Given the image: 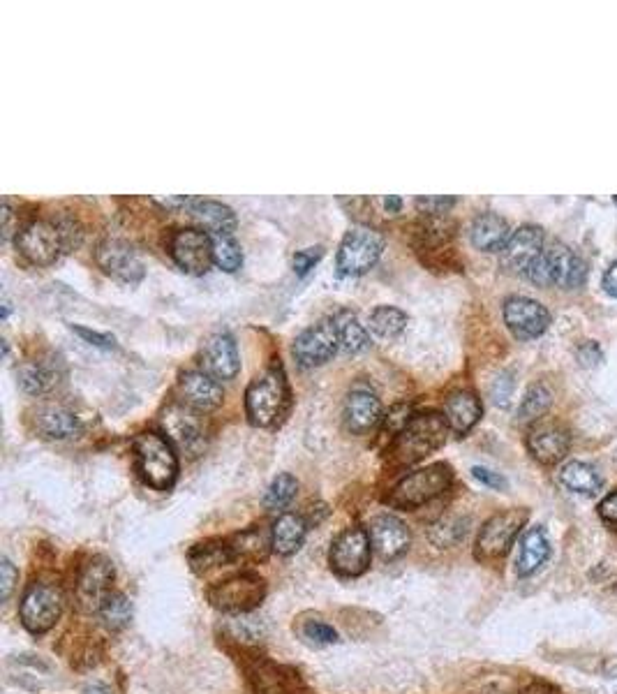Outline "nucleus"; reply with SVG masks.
Masks as SVG:
<instances>
[{
    "label": "nucleus",
    "instance_id": "nucleus-1",
    "mask_svg": "<svg viewBox=\"0 0 617 694\" xmlns=\"http://www.w3.org/2000/svg\"><path fill=\"white\" fill-rule=\"evenodd\" d=\"M449 424L440 412H419L410 419L403 431L393 438L389 447V459L396 465H412L426 459L428 454L444 447L449 438Z\"/></svg>",
    "mask_w": 617,
    "mask_h": 694
},
{
    "label": "nucleus",
    "instance_id": "nucleus-2",
    "mask_svg": "<svg viewBox=\"0 0 617 694\" xmlns=\"http://www.w3.org/2000/svg\"><path fill=\"white\" fill-rule=\"evenodd\" d=\"M289 405V387L280 364L264 368L245 389V412L252 426H275Z\"/></svg>",
    "mask_w": 617,
    "mask_h": 694
},
{
    "label": "nucleus",
    "instance_id": "nucleus-3",
    "mask_svg": "<svg viewBox=\"0 0 617 694\" xmlns=\"http://www.w3.org/2000/svg\"><path fill=\"white\" fill-rule=\"evenodd\" d=\"M132 449H135L137 468L144 482L153 486L155 491L172 489L178 475V459L172 440L158 431H144L132 442Z\"/></svg>",
    "mask_w": 617,
    "mask_h": 694
},
{
    "label": "nucleus",
    "instance_id": "nucleus-4",
    "mask_svg": "<svg viewBox=\"0 0 617 694\" xmlns=\"http://www.w3.org/2000/svg\"><path fill=\"white\" fill-rule=\"evenodd\" d=\"M451 482H453L451 465L446 463L426 465V468L414 470L407 477L400 479V482L391 489L386 502L398 509H416L426 505V502L430 500H435L437 496H442L444 491H449Z\"/></svg>",
    "mask_w": 617,
    "mask_h": 694
},
{
    "label": "nucleus",
    "instance_id": "nucleus-5",
    "mask_svg": "<svg viewBox=\"0 0 617 694\" xmlns=\"http://www.w3.org/2000/svg\"><path fill=\"white\" fill-rule=\"evenodd\" d=\"M587 267L581 255H576L574 250L564 243H550V246L537 257V262L532 264V269L527 271V278L534 285L548 287L557 285L564 290H574L585 283Z\"/></svg>",
    "mask_w": 617,
    "mask_h": 694
},
{
    "label": "nucleus",
    "instance_id": "nucleus-6",
    "mask_svg": "<svg viewBox=\"0 0 617 694\" xmlns=\"http://www.w3.org/2000/svg\"><path fill=\"white\" fill-rule=\"evenodd\" d=\"M384 253V236L368 225H356L345 234L338 248L336 269L338 276L356 278L375 267Z\"/></svg>",
    "mask_w": 617,
    "mask_h": 694
},
{
    "label": "nucleus",
    "instance_id": "nucleus-7",
    "mask_svg": "<svg viewBox=\"0 0 617 694\" xmlns=\"http://www.w3.org/2000/svg\"><path fill=\"white\" fill-rule=\"evenodd\" d=\"M14 243H17L19 255L35 267H49L65 253L63 234L58 230L56 220H31L17 230Z\"/></svg>",
    "mask_w": 617,
    "mask_h": 694
},
{
    "label": "nucleus",
    "instance_id": "nucleus-8",
    "mask_svg": "<svg viewBox=\"0 0 617 694\" xmlns=\"http://www.w3.org/2000/svg\"><path fill=\"white\" fill-rule=\"evenodd\" d=\"M266 595V581L257 574H236L208 590V602L225 614H245L259 607Z\"/></svg>",
    "mask_w": 617,
    "mask_h": 694
},
{
    "label": "nucleus",
    "instance_id": "nucleus-9",
    "mask_svg": "<svg viewBox=\"0 0 617 694\" xmlns=\"http://www.w3.org/2000/svg\"><path fill=\"white\" fill-rule=\"evenodd\" d=\"M63 611V595L58 586L47 581H37L28 586L24 593V600H21L19 614L21 623L28 632L42 634L51 630L56 625V620L61 618Z\"/></svg>",
    "mask_w": 617,
    "mask_h": 694
},
{
    "label": "nucleus",
    "instance_id": "nucleus-10",
    "mask_svg": "<svg viewBox=\"0 0 617 694\" xmlns=\"http://www.w3.org/2000/svg\"><path fill=\"white\" fill-rule=\"evenodd\" d=\"M527 509H507V512H497L483 523L481 533L477 537V558L479 560H497L507 556L511 544L523 530L527 521Z\"/></svg>",
    "mask_w": 617,
    "mask_h": 694
},
{
    "label": "nucleus",
    "instance_id": "nucleus-11",
    "mask_svg": "<svg viewBox=\"0 0 617 694\" xmlns=\"http://www.w3.org/2000/svg\"><path fill=\"white\" fill-rule=\"evenodd\" d=\"M172 260L190 276H204L213 264V239L211 234L197 227L176 230L167 241Z\"/></svg>",
    "mask_w": 617,
    "mask_h": 694
},
{
    "label": "nucleus",
    "instance_id": "nucleus-12",
    "mask_svg": "<svg viewBox=\"0 0 617 694\" xmlns=\"http://www.w3.org/2000/svg\"><path fill=\"white\" fill-rule=\"evenodd\" d=\"M338 350H340V341H338L336 324H333V317L319 320L306 331H301V334L296 336L294 347H292L296 364H299L301 368L322 366L326 364V361L336 357Z\"/></svg>",
    "mask_w": 617,
    "mask_h": 694
},
{
    "label": "nucleus",
    "instance_id": "nucleus-13",
    "mask_svg": "<svg viewBox=\"0 0 617 694\" xmlns=\"http://www.w3.org/2000/svg\"><path fill=\"white\" fill-rule=\"evenodd\" d=\"M373 540L366 528H347L331 546V567L343 577H359L368 570Z\"/></svg>",
    "mask_w": 617,
    "mask_h": 694
},
{
    "label": "nucleus",
    "instance_id": "nucleus-14",
    "mask_svg": "<svg viewBox=\"0 0 617 694\" xmlns=\"http://www.w3.org/2000/svg\"><path fill=\"white\" fill-rule=\"evenodd\" d=\"M95 262L107 276L121 280V283L135 285L144 278V262L137 250L123 239H104L95 250Z\"/></svg>",
    "mask_w": 617,
    "mask_h": 694
},
{
    "label": "nucleus",
    "instance_id": "nucleus-15",
    "mask_svg": "<svg viewBox=\"0 0 617 694\" xmlns=\"http://www.w3.org/2000/svg\"><path fill=\"white\" fill-rule=\"evenodd\" d=\"M504 322L520 341H532L548 329L550 313L530 297H509L504 301Z\"/></svg>",
    "mask_w": 617,
    "mask_h": 694
},
{
    "label": "nucleus",
    "instance_id": "nucleus-16",
    "mask_svg": "<svg viewBox=\"0 0 617 694\" xmlns=\"http://www.w3.org/2000/svg\"><path fill=\"white\" fill-rule=\"evenodd\" d=\"M544 253V230L537 225H523L511 234L507 246L502 248V269L509 273H525L532 269L537 257Z\"/></svg>",
    "mask_w": 617,
    "mask_h": 694
},
{
    "label": "nucleus",
    "instance_id": "nucleus-17",
    "mask_svg": "<svg viewBox=\"0 0 617 694\" xmlns=\"http://www.w3.org/2000/svg\"><path fill=\"white\" fill-rule=\"evenodd\" d=\"M571 435L567 428L548 419H539L527 433V449L534 456V461L544 465L560 463L569 454Z\"/></svg>",
    "mask_w": 617,
    "mask_h": 694
},
{
    "label": "nucleus",
    "instance_id": "nucleus-18",
    "mask_svg": "<svg viewBox=\"0 0 617 694\" xmlns=\"http://www.w3.org/2000/svg\"><path fill=\"white\" fill-rule=\"evenodd\" d=\"M111 581H114V563L109 558L98 556L84 565L77 581V600L86 611H100L104 600L111 595Z\"/></svg>",
    "mask_w": 617,
    "mask_h": 694
},
{
    "label": "nucleus",
    "instance_id": "nucleus-19",
    "mask_svg": "<svg viewBox=\"0 0 617 694\" xmlns=\"http://www.w3.org/2000/svg\"><path fill=\"white\" fill-rule=\"evenodd\" d=\"M31 415H33L31 422L37 435H42V438L47 440H70L81 431L77 412L65 403H58V401L40 403Z\"/></svg>",
    "mask_w": 617,
    "mask_h": 694
},
{
    "label": "nucleus",
    "instance_id": "nucleus-20",
    "mask_svg": "<svg viewBox=\"0 0 617 694\" xmlns=\"http://www.w3.org/2000/svg\"><path fill=\"white\" fill-rule=\"evenodd\" d=\"M202 366L215 380H234L241 371L239 347L229 334L208 336L202 345Z\"/></svg>",
    "mask_w": 617,
    "mask_h": 694
},
{
    "label": "nucleus",
    "instance_id": "nucleus-21",
    "mask_svg": "<svg viewBox=\"0 0 617 694\" xmlns=\"http://www.w3.org/2000/svg\"><path fill=\"white\" fill-rule=\"evenodd\" d=\"M382 422V403L366 385H356L345 401V424L352 433L363 435Z\"/></svg>",
    "mask_w": 617,
    "mask_h": 694
},
{
    "label": "nucleus",
    "instance_id": "nucleus-22",
    "mask_svg": "<svg viewBox=\"0 0 617 694\" xmlns=\"http://www.w3.org/2000/svg\"><path fill=\"white\" fill-rule=\"evenodd\" d=\"M248 678L259 694H308L299 681V674L269 660L252 662L248 667Z\"/></svg>",
    "mask_w": 617,
    "mask_h": 694
},
{
    "label": "nucleus",
    "instance_id": "nucleus-23",
    "mask_svg": "<svg viewBox=\"0 0 617 694\" xmlns=\"http://www.w3.org/2000/svg\"><path fill=\"white\" fill-rule=\"evenodd\" d=\"M65 375L63 361L54 357V354H47V357H37L28 359L19 366L17 378L19 387L31 396H42L47 391L54 389L61 378Z\"/></svg>",
    "mask_w": 617,
    "mask_h": 694
},
{
    "label": "nucleus",
    "instance_id": "nucleus-24",
    "mask_svg": "<svg viewBox=\"0 0 617 694\" xmlns=\"http://www.w3.org/2000/svg\"><path fill=\"white\" fill-rule=\"evenodd\" d=\"M178 391H181L185 405L197 412H211L218 408L222 398H225V391H222L220 382L206 371L183 373L181 380H178Z\"/></svg>",
    "mask_w": 617,
    "mask_h": 694
},
{
    "label": "nucleus",
    "instance_id": "nucleus-25",
    "mask_svg": "<svg viewBox=\"0 0 617 694\" xmlns=\"http://www.w3.org/2000/svg\"><path fill=\"white\" fill-rule=\"evenodd\" d=\"M370 540L384 560H393L410 549V530L396 516L382 514L370 523Z\"/></svg>",
    "mask_w": 617,
    "mask_h": 694
},
{
    "label": "nucleus",
    "instance_id": "nucleus-26",
    "mask_svg": "<svg viewBox=\"0 0 617 694\" xmlns=\"http://www.w3.org/2000/svg\"><path fill=\"white\" fill-rule=\"evenodd\" d=\"M481 412H483V408H481L479 396L474 394V391H467V389L453 391V394L446 398V403H444V419H446V424H449L451 433H456V435L470 433L481 419Z\"/></svg>",
    "mask_w": 617,
    "mask_h": 694
},
{
    "label": "nucleus",
    "instance_id": "nucleus-27",
    "mask_svg": "<svg viewBox=\"0 0 617 694\" xmlns=\"http://www.w3.org/2000/svg\"><path fill=\"white\" fill-rule=\"evenodd\" d=\"M470 239L472 246L483 250V253H497L511 239L509 223L497 213H479L470 227Z\"/></svg>",
    "mask_w": 617,
    "mask_h": 694
},
{
    "label": "nucleus",
    "instance_id": "nucleus-28",
    "mask_svg": "<svg viewBox=\"0 0 617 694\" xmlns=\"http://www.w3.org/2000/svg\"><path fill=\"white\" fill-rule=\"evenodd\" d=\"M190 213L197 223L204 225V230L211 232V236H232L236 230V213L227 204L215 202V199H197Z\"/></svg>",
    "mask_w": 617,
    "mask_h": 694
},
{
    "label": "nucleus",
    "instance_id": "nucleus-29",
    "mask_svg": "<svg viewBox=\"0 0 617 694\" xmlns=\"http://www.w3.org/2000/svg\"><path fill=\"white\" fill-rule=\"evenodd\" d=\"M548 558H550V540L546 530L541 526L527 530L523 540H520L518 563H516L520 577H530V574L537 572Z\"/></svg>",
    "mask_w": 617,
    "mask_h": 694
},
{
    "label": "nucleus",
    "instance_id": "nucleus-30",
    "mask_svg": "<svg viewBox=\"0 0 617 694\" xmlns=\"http://www.w3.org/2000/svg\"><path fill=\"white\" fill-rule=\"evenodd\" d=\"M308 523L299 514H282L278 521L273 523L271 535H273V551L280 556H292L301 549L303 540H306Z\"/></svg>",
    "mask_w": 617,
    "mask_h": 694
},
{
    "label": "nucleus",
    "instance_id": "nucleus-31",
    "mask_svg": "<svg viewBox=\"0 0 617 694\" xmlns=\"http://www.w3.org/2000/svg\"><path fill=\"white\" fill-rule=\"evenodd\" d=\"M333 324H336V331H338L340 350L347 354H359L363 350H368L370 334L352 310L349 308L338 310V313L333 315Z\"/></svg>",
    "mask_w": 617,
    "mask_h": 694
},
{
    "label": "nucleus",
    "instance_id": "nucleus-32",
    "mask_svg": "<svg viewBox=\"0 0 617 694\" xmlns=\"http://www.w3.org/2000/svg\"><path fill=\"white\" fill-rule=\"evenodd\" d=\"M234 560L236 558H234L232 544H229L227 540H206L190 551V565L197 574L218 570V567H225L229 563H234Z\"/></svg>",
    "mask_w": 617,
    "mask_h": 694
},
{
    "label": "nucleus",
    "instance_id": "nucleus-33",
    "mask_svg": "<svg viewBox=\"0 0 617 694\" xmlns=\"http://www.w3.org/2000/svg\"><path fill=\"white\" fill-rule=\"evenodd\" d=\"M560 484L571 493H581V496H594L601 489V475L597 468L590 463L571 461L560 470Z\"/></svg>",
    "mask_w": 617,
    "mask_h": 694
},
{
    "label": "nucleus",
    "instance_id": "nucleus-34",
    "mask_svg": "<svg viewBox=\"0 0 617 694\" xmlns=\"http://www.w3.org/2000/svg\"><path fill=\"white\" fill-rule=\"evenodd\" d=\"M229 544H232L234 558H243V560H250V563H259V560H266L269 551L273 549V535L255 526V528H248L236 537H232Z\"/></svg>",
    "mask_w": 617,
    "mask_h": 694
},
{
    "label": "nucleus",
    "instance_id": "nucleus-35",
    "mask_svg": "<svg viewBox=\"0 0 617 694\" xmlns=\"http://www.w3.org/2000/svg\"><path fill=\"white\" fill-rule=\"evenodd\" d=\"M165 422L169 424V433H172V438L181 445L183 449H188V452H195V445H202L204 435L202 428H199L197 419L190 415V412H185L181 408H172L167 412Z\"/></svg>",
    "mask_w": 617,
    "mask_h": 694
},
{
    "label": "nucleus",
    "instance_id": "nucleus-36",
    "mask_svg": "<svg viewBox=\"0 0 617 694\" xmlns=\"http://www.w3.org/2000/svg\"><path fill=\"white\" fill-rule=\"evenodd\" d=\"M368 324L379 338H398L407 327V313L393 306H377L370 313Z\"/></svg>",
    "mask_w": 617,
    "mask_h": 694
},
{
    "label": "nucleus",
    "instance_id": "nucleus-37",
    "mask_svg": "<svg viewBox=\"0 0 617 694\" xmlns=\"http://www.w3.org/2000/svg\"><path fill=\"white\" fill-rule=\"evenodd\" d=\"M213 239V264L222 271L234 273L243 267V250L239 243L234 241V236H211Z\"/></svg>",
    "mask_w": 617,
    "mask_h": 694
},
{
    "label": "nucleus",
    "instance_id": "nucleus-38",
    "mask_svg": "<svg viewBox=\"0 0 617 694\" xmlns=\"http://www.w3.org/2000/svg\"><path fill=\"white\" fill-rule=\"evenodd\" d=\"M100 618H102V623L109 627V630H121V627H125L130 623V618H132V604L130 600L125 595L121 593H111L107 600H104V604L100 607Z\"/></svg>",
    "mask_w": 617,
    "mask_h": 694
},
{
    "label": "nucleus",
    "instance_id": "nucleus-39",
    "mask_svg": "<svg viewBox=\"0 0 617 694\" xmlns=\"http://www.w3.org/2000/svg\"><path fill=\"white\" fill-rule=\"evenodd\" d=\"M296 491H299V482L289 472H282L273 479L269 491H266L264 505L269 509H285L296 498Z\"/></svg>",
    "mask_w": 617,
    "mask_h": 694
},
{
    "label": "nucleus",
    "instance_id": "nucleus-40",
    "mask_svg": "<svg viewBox=\"0 0 617 694\" xmlns=\"http://www.w3.org/2000/svg\"><path fill=\"white\" fill-rule=\"evenodd\" d=\"M548 408H550V391L546 387L537 385L525 394L523 403H520V410H518V419L523 424L539 422V419L546 415Z\"/></svg>",
    "mask_w": 617,
    "mask_h": 694
},
{
    "label": "nucleus",
    "instance_id": "nucleus-41",
    "mask_svg": "<svg viewBox=\"0 0 617 694\" xmlns=\"http://www.w3.org/2000/svg\"><path fill=\"white\" fill-rule=\"evenodd\" d=\"M412 408L410 405H396V408L389 410V415L382 417L384 419V435L389 433V438H396V435L403 431V428L410 424L412 419Z\"/></svg>",
    "mask_w": 617,
    "mask_h": 694
},
{
    "label": "nucleus",
    "instance_id": "nucleus-42",
    "mask_svg": "<svg viewBox=\"0 0 617 694\" xmlns=\"http://www.w3.org/2000/svg\"><path fill=\"white\" fill-rule=\"evenodd\" d=\"M324 257V248L322 246H310V248H303L299 250V253L294 255V271L299 273V276H306V273L310 269H315V264L322 260Z\"/></svg>",
    "mask_w": 617,
    "mask_h": 694
},
{
    "label": "nucleus",
    "instance_id": "nucleus-43",
    "mask_svg": "<svg viewBox=\"0 0 617 694\" xmlns=\"http://www.w3.org/2000/svg\"><path fill=\"white\" fill-rule=\"evenodd\" d=\"M456 204V197H419L416 199V209L423 216H444L451 206Z\"/></svg>",
    "mask_w": 617,
    "mask_h": 694
},
{
    "label": "nucleus",
    "instance_id": "nucleus-44",
    "mask_svg": "<svg viewBox=\"0 0 617 694\" xmlns=\"http://www.w3.org/2000/svg\"><path fill=\"white\" fill-rule=\"evenodd\" d=\"M303 634H306L310 641H315V644H322V646L336 644V641H338V632L333 630L331 625L319 623V620H312V623H308L306 630H303Z\"/></svg>",
    "mask_w": 617,
    "mask_h": 694
},
{
    "label": "nucleus",
    "instance_id": "nucleus-45",
    "mask_svg": "<svg viewBox=\"0 0 617 694\" xmlns=\"http://www.w3.org/2000/svg\"><path fill=\"white\" fill-rule=\"evenodd\" d=\"M72 329L77 331L81 338H86V341L91 343V345L102 347V350H111V347H116V338L114 336L100 334V331H91V329H86V327H74V324H72Z\"/></svg>",
    "mask_w": 617,
    "mask_h": 694
},
{
    "label": "nucleus",
    "instance_id": "nucleus-46",
    "mask_svg": "<svg viewBox=\"0 0 617 694\" xmlns=\"http://www.w3.org/2000/svg\"><path fill=\"white\" fill-rule=\"evenodd\" d=\"M0 581H3V600L7 602L10 600V595H12V588H14V583H17L19 579V572L14 570V565L10 563V560L3 558V563H0Z\"/></svg>",
    "mask_w": 617,
    "mask_h": 694
},
{
    "label": "nucleus",
    "instance_id": "nucleus-47",
    "mask_svg": "<svg viewBox=\"0 0 617 694\" xmlns=\"http://www.w3.org/2000/svg\"><path fill=\"white\" fill-rule=\"evenodd\" d=\"M472 475L477 477L481 484L490 486V489H504V486H507V479H504L502 475H497V472L488 468H479V465L477 468H472Z\"/></svg>",
    "mask_w": 617,
    "mask_h": 694
},
{
    "label": "nucleus",
    "instance_id": "nucleus-48",
    "mask_svg": "<svg viewBox=\"0 0 617 694\" xmlns=\"http://www.w3.org/2000/svg\"><path fill=\"white\" fill-rule=\"evenodd\" d=\"M599 516L611 526H617V491L608 493V496L599 502Z\"/></svg>",
    "mask_w": 617,
    "mask_h": 694
},
{
    "label": "nucleus",
    "instance_id": "nucleus-49",
    "mask_svg": "<svg viewBox=\"0 0 617 694\" xmlns=\"http://www.w3.org/2000/svg\"><path fill=\"white\" fill-rule=\"evenodd\" d=\"M197 202V197H167V199H158V204L160 206H165L167 211H185V209H192V204Z\"/></svg>",
    "mask_w": 617,
    "mask_h": 694
},
{
    "label": "nucleus",
    "instance_id": "nucleus-50",
    "mask_svg": "<svg viewBox=\"0 0 617 694\" xmlns=\"http://www.w3.org/2000/svg\"><path fill=\"white\" fill-rule=\"evenodd\" d=\"M520 694H562V692L560 688H555V685H550L546 681H534L527 685V688H523Z\"/></svg>",
    "mask_w": 617,
    "mask_h": 694
},
{
    "label": "nucleus",
    "instance_id": "nucleus-51",
    "mask_svg": "<svg viewBox=\"0 0 617 694\" xmlns=\"http://www.w3.org/2000/svg\"><path fill=\"white\" fill-rule=\"evenodd\" d=\"M604 290L611 294V297L617 299V260L608 267L606 276H604Z\"/></svg>",
    "mask_w": 617,
    "mask_h": 694
},
{
    "label": "nucleus",
    "instance_id": "nucleus-52",
    "mask_svg": "<svg viewBox=\"0 0 617 694\" xmlns=\"http://www.w3.org/2000/svg\"><path fill=\"white\" fill-rule=\"evenodd\" d=\"M12 209H10V202H5L3 204V236H5V239H10V236H12Z\"/></svg>",
    "mask_w": 617,
    "mask_h": 694
},
{
    "label": "nucleus",
    "instance_id": "nucleus-53",
    "mask_svg": "<svg viewBox=\"0 0 617 694\" xmlns=\"http://www.w3.org/2000/svg\"><path fill=\"white\" fill-rule=\"evenodd\" d=\"M384 209H386V213H398L400 209H403V199L396 197V195L384 197Z\"/></svg>",
    "mask_w": 617,
    "mask_h": 694
},
{
    "label": "nucleus",
    "instance_id": "nucleus-54",
    "mask_svg": "<svg viewBox=\"0 0 617 694\" xmlns=\"http://www.w3.org/2000/svg\"><path fill=\"white\" fill-rule=\"evenodd\" d=\"M84 694H114L109 688H104V685H91Z\"/></svg>",
    "mask_w": 617,
    "mask_h": 694
},
{
    "label": "nucleus",
    "instance_id": "nucleus-55",
    "mask_svg": "<svg viewBox=\"0 0 617 694\" xmlns=\"http://www.w3.org/2000/svg\"><path fill=\"white\" fill-rule=\"evenodd\" d=\"M613 202H615V206H617V197H613Z\"/></svg>",
    "mask_w": 617,
    "mask_h": 694
}]
</instances>
